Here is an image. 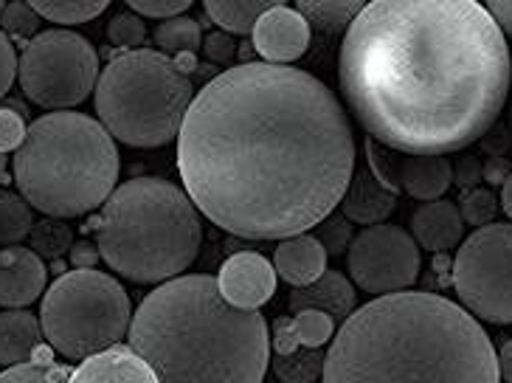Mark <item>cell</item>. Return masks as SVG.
<instances>
[{
	"label": "cell",
	"instance_id": "obj_19",
	"mask_svg": "<svg viewBox=\"0 0 512 383\" xmlns=\"http://www.w3.org/2000/svg\"><path fill=\"white\" fill-rule=\"evenodd\" d=\"M344 206V217L349 223H358V226H380L386 217L392 215L394 206H397V198H394L392 189L377 181L375 175L369 172V167L361 169L352 175V184H349L347 195L341 200Z\"/></svg>",
	"mask_w": 512,
	"mask_h": 383
},
{
	"label": "cell",
	"instance_id": "obj_11",
	"mask_svg": "<svg viewBox=\"0 0 512 383\" xmlns=\"http://www.w3.org/2000/svg\"><path fill=\"white\" fill-rule=\"evenodd\" d=\"M347 265L349 279L377 299L406 293L420 276V246L406 229L380 223L355 234Z\"/></svg>",
	"mask_w": 512,
	"mask_h": 383
},
{
	"label": "cell",
	"instance_id": "obj_14",
	"mask_svg": "<svg viewBox=\"0 0 512 383\" xmlns=\"http://www.w3.org/2000/svg\"><path fill=\"white\" fill-rule=\"evenodd\" d=\"M46 265L23 246L0 248V307L26 310L40 296H46Z\"/></svg>",
	"mask_w": 512,
	"mask_h": 383
},
{
	"label": "cell",
	"instance_id": "obj_36",
	"mask_svg": "<svg viewBox=\"0 0 512 383\" xmlns=\"http://www.w3.org/2000/svg\"><path fill=\"white\" fill-rule=\"evenodd\" d=\"M321 226H324V234H321V240H318V243L324 246V251H327V254H330V251L332 254H338V251H344L347 246H352L355 234L349 231L347 217H335V220H330V217H327Z\"/></svg>",
	"mask_w": 512,
	"mask_h": 383
},
{
	"label": "cell",
	"instance_id": "obj_40",
	"mask_svg": "<svg viewBox=\"0 0 512 383\" xmlns=\"http://www.w3.org/2000/svg\"><path fill=\"white\" fill-rule=\"evenodd\" d=\"M206 54H209V60L214 62H228L234 57V40H231V34L226 31H214L209 34V40H206Z\"/></svg>",
	"mask_w": 512,
	"mask_h": 383
},
{
	"label": "cell",
	"instance_id": "obj_30",
	"mask_svg": "<svg viewBox=\"0 0 512 383\" xmlns=\"http://www.w3.org/2000/svg\"><path fill=\"white\" fill-rule=\"evenodd\" d=\"M498 212V198L493 195V189L487 186H476V189H467L462 200H459V215L465 223L482 229V226H490L493 217Z\"/></svg>",
	"mask_w": 512,
	"mask_h": 383
},
{
	"label": "cell",
	"instance_id": "obj_25",
	"mask_svg": "<svg viewBox=\"0 0 512 383\" xmlns=\"http://www.w3.org/2000/svg\"><path fill=\"white\" fill-rule=\"evenodd\" d=\"M155 43L161 48V54L172 57V60H175V54L192 57L203 43V31L192 17H172L155 29Z\"/></svg>",
	"mask_w": 512,
	"mask_h": 383
},
{
	"label": "cell",
	"instance_id": "obj_4",
	"mask_svg": "<svg viewBox=\"0 0 512 383\" xmlns=\"http://www.w3.org/2000/svg\"><path fill=\"white\" fill-rule=\"evenodd\" d=\"M127 338L158 383H262L271 361L262 313L228 305L209 274L178 276L147 293Z\"/></svg>",
	"mask_w": 512,
	"mask_h": 383
},
{
	"label": "cell",
	"instance_id": "obj_21",
	"mask_svg": "<svg viewBox=\"0 0 512 383\" xmlns=\"http://www.w3.org/2000/svg\"><path fill=\"white\" fill-rule=\"evenodd\" d=\"M43 341L40 319L31 310H0V367L31 364Z\"/></svg>",
	"mask_w": 512,
	"mask_h": 383
},
{
	"label": "cell",
	"instance_id": "obj_31",
	"mask_svg": "<svg viewBox=\"0 0 512 383\" xmlns=\"http://www.w3.org/2000/svg\"><path fill=\"white\" fill-rule=\"evenodd\" d=\"M366 158H369V172L375 175L377 181L386 189L397 192L400 189V158L403 155L383 147V144H377L375 138H372V141H366Z\"/></svg>",
	"mask_w": 512,
	"mask_h": 383
},
{
	"label": "cell",
	"instance_id": "obj_27",
	"mask_svg": "<svg viewBox=\"0 0 512 383\" xmlns=\"http://www.w3.org/2000/svg\"><path fill=\"white\" fill-rule=\"evenodd\" d=\"M273 372L282 383H316L324 375V353L296 350V353L276 355Z\"/></svg>",
	"mask_w": 512,
	"mask_h": 383
},
{
	"label": "cell",
	"instance_id": "obj_8",
	"mask_svg": "<svg viewBox=\"0 0 512 383\" xmlns=\"http://www.w3.org/2000/svg\"><path fill=\"white\" fill-rule=\"evenodd\" d=\"M130 296L110 274L96 268L62 274L43 296L40 327L46 341L68 361H88L119 347L130 333Z\"/></svg>",
	"mask_w": 512,
	"mask_h": 383
},
{
	"label": "cell",
	"instance_id": "obj_7",
	"mask_svg": "<svg viewBox=\"0 0 512 383\" xmlns=\"http://www.w3.org/2000/svg\"><path fill=\"white\" fill-rule=\"evenodd\" d=\"M192 99V79L181 62L152 48H138L107 62L96 82L93 105L113 141L136 150H158L181 136Z\"/></svg>",
	"mask_w": 512,
	"mask_h": 383
},
{
	"label": "cell",
	"instance_id": "obj_39",
	"mask_svg": "<svg viewBox=\"0 0 512 383\" xmlns=\"http://www.w3.org/2000/svg\"><path fill=\"white\" fill-rule=\"evenodd\" d=\"M453 181L462 186V189H476V186H482V164H479V158H473V155H462L459 158V164L453 167Z\"/></svg>",
	"mask_w": 512,
	"mask_h": 383
},
{
	"label": "cell",
	"instance_id": "obj_42",
	"mask_svg": "<svg viewBox=\"0 0 512 383\" xmlns=\"http://www.w3.org/2000/svg\"><path fill=\"white\" fill-rule=\"evenodd\" d=\"M512 175V164L510 161H504V158H493V161H487L482 167V178H487L490 184H501Z\"/></svg>",
	"mask_w": 512,
	"mask_h": 383
},
{
	"label": "cell",
	"instance_id": "obj_16",
	"mask_svg": "<svg viewBox=\"0 0 512 383\" xmlns=\"http://www.w3.org/2000/svg\"><path fill=\"white\" fill-rule=\"evenodd\" d=\"M68 383H158V378L141 355L119 344L82 361Z\"/></svg>",
	"mask_w": 512,
	"mask_h": 383
},
{
	"label": "cell",
	"instance_id": "obj_45",
	"mask_svg": "<svg viewBox=\"0 0 512 383\" xmlns=\"http://www.w3.org/2000/svg\"><path fill=\"white\" fill-rule=\"evenodd\" d=\"M501 206H504V212H507V217L512 220V175L504 181V186H501V200H498Z\"/></svg>",
	"mask_w": 512,
	"mask_h": 383
},
{
	"label": "cell",
	"instance_id": "obj_37",
	"mask_svg": "<svg viewBox=\"0 0 512 383\" xmlns=\"http://www.w3.org/2000/svg\"><path fill=\"white\" fill-rule=\"evenodd\" d=\"M192 3L189 0H158V3H152V0H133L130 3V9L136 12L138 17H158V20H172V17H181V12H186Z\"/></svg>",
	"mask_w": 512,
	"mask_h": 383
},
{
	"label": "cell",
	"instance_id": "obj_15",
	"mask_svg": "<svg viewBox=\"0 0 512 383\" xmlns=\"http://www.w3.org/2000/svg\"><path fill=\"white\" fill-rule=\"evenodd\" d=\"M411 237L417 246L425 248V251H434V254L462 246L465 220L459 215V206L451 200L422 203L420 209L411 215Z\"/></svg>",
	"mask_w": 512,
	"mask_h": 383
},
{
	"label": "cell",
	"instance_id": "obj_41",
	"mask_svg": "<svg viewBox=\"0 0 512 383\" xmlns=\"http://www.w3.org/2000/svg\"><path fill=\"white\" fill-rule=\"evenodd\" d=\"M487 12L496 20L501 34L512 37V0H493V3H487Z\"/></svg>",
	"mask_w": 512,
	"mask_h": 383
},
{
	"label": "cell",
	"instance_id": "obj_9",
	"mask_svg": "<svg viewBox=\"0 0 512 383\" xmlns=\"http://www.w3.org/2000/svg\"><path fill=\"white\" fill-rule=\"evenodd\" d=\"M20 88L34 105L71 110L82 105L99 82V57L76 31L51 29L31 37L17 65Z\"/></svg>",
	"mask_w": 512,
	"mask_h": 383
},
{
	"label": "cell",
	"instance_id": "obj_48",
	"mask_svg": "<svg viewBox=\"0 0 512 383\" xmlns=\"http://www.w3.org/2000/svg\"><path fill=\"white\" fill-rule=\"evenodd\" d=\"M3 6H6V3H0V12H3Z\"/></svg>",
	"mask_w": 512,
	"mask_h": 383
},
{
	"label": "cell",
	"instance_id": "obj_6",
	"mask_svg": "<svg viewBox=\"0 0 512 383\" xmlns=\"http://www.w3.org/2000/svg\"><path fill=\"white\" fill-rule=\"evenodd\" d=\"M203 226L195 203L164 178L113 189L96 223L99 257L130 282H169L197 260Z\"/></svg>",
	"mask_w": 512,
	"mask_h": 383
},
{
	"label": "cell",
	"instance_id": "obj_33",
	"mask_svg": "<svg viewBox=\"0 0 512 383\" xmlns=\"http://www.w3.org/2000/svg\"><path fill=\"white\" fill-rule=\"evenodd\" d=\"M71 372L65 367H51V364H23L0 372V383H68Z\"/></svg>",
	"mask_w": 512,
	"mask_h": 383
},
{
	"label": "cell",
	"instance_id": "obj_5",
	"mask_svg": "<svg viewBox=\"0 0 512 383\" xmlns=\"http://www.w3.org/2000/svg\"><path fill=\"white\" fill-rule=\"evenodd\" d=\"M12 169L31 209L62 220L105 206L119 181V150L96 119L57 110L31 122Z\"/></svg>",
	"mask_w": 512,
	"mask_h": 383
},
{
	"label": "cell",
	"instance_id": "obj_1",
	"mask_svg": "<svg viewBox=\"0 0 512 383\" xmlns=\"http://www.w3.org/2000/svg\"><path fill=\"white\" fill-rule=\"evenodd\" d=\"M178 172L214 226L245 240H287L341 206L355 175V136L321 79L290 65L242 62L192 99Z\"/></svg>",
	"mask_w": 512,
	"mask_h": 383
},
{
	"label": "cell",
	"instance_id": "obj_17",
	"mask_svg": "<svg viewBox=\"0 0 512 383\" xmlns=\"http://www.w3.org/2000/svg\"><path fill=\"white\" fill-rule=\"evenodd\" d=\"M358 296L347 276L341 271H324V276H318L313 285L307 288H293L290 293V310L302 313V310H318L327 313L330 319H344L355 313Z\"/></svg>",
	"mask_w": 512,
	"mask_h": 383
},
{
	"label": "cell",
	"instance_id": "obj_32",
	"mask_svg": "<svg viewBox=\"0 0 512 383\" xmlns=\"http://www.w3.org/2000/svg\"><path fill=\"white\" fill-rule=\"evenodd\" d=\"M107 37H110L113 46L138 51V48L144 46L147 29H144V23H141V17L136 12H119L110 20V26H107Z\"/></svg>",
	"mask_w": 512,
	"mask_h": 383
},
{
	"label": "cell",
	"instance_id": "obj_28",
	"mask_svg": "<svg viewBox=\"0 0 512 383\" xmlns=\"http://www.w3.org/2000/svg\"><path fill=\"white\" fill-rule=\"evenodd\" d=\"M366 3H335V0H302L299 3V15L307 20V23H316L318 29L332 31L341 29L352 23L355 17L361 15Z\"/></svg>",
	"mask_w": 512,
	"mask_h": 383
},
{
	"label": "cell",
	"instance_id": "obj_38",
	"mask_svg": "<svg viewBox=\"0 0 512 383\" xmlns=\"http://www.w3.org/2000/svg\"><path fill=\"white\" fill-rule=\"evenodd\" d=\"M17 65H20V57H17L15 46H12L9 34L0 29V99L9 93L12 82L17 79Z\"/></svg>",
	"mask_w": 512,
	"mask_h": 383
},
{
	"label": "cell",
	"instance_id": "obj_18",
	"mask_svg": "<svg viewBox=\"0 0 512 383\" xmlns=\"http://www.w3.org/2000/svg\"><path fill=\"white\" fill-rule=\"evenodd\" d=\"M273 271L293 288H307L327 271V251L318 237H287L273 251Z\"/></svg>",
	"mask_w": 512,
	"mask_h": 383
},
{
	"label": "cell",
	"instance_id": "obj_46",
	"mask_svg": "<svg viewBox=\"0 0 512 383\" xmlns=\"http://www.w3.org/2000/svg\"><path fill=\"white\" fill-rule=\"evenodd\" d=\"M6 181V155H0V184Z\"/></svg>",
	"mask_w": 512,
	"mask_h": 383
},
{
	"label": "cell",
	"instance_id": "obj_22",
	"mask_svg": "<svg viewBox=\"0 0 512 383\" xmlns=\"http://www.w3.org/2000/svg\"><path fill=\"white\" fill-rule=\"evenodd\" d=\"M335 338V319L318 310H302L290 319H276L273 324V350L276 355L296 353V350H321Z\"/></svg>",
	"mask_w": 512,
	"mask_h": 383
},
{
	"label": "cell",
	"instance_id": "obj_2",
	"mask_svg": "<svg viewBox=\"0 0 512 383\" xmlns=\"http://www.w3.org/2000/svg\"><path fill=\"white\" fill-rule=\"evenodd\" d=\"M338 79L355 119L400 155H448L484 138L512 85V57L473 0H375L349 23Z\"/></svg>",
	"mask_w": 512,
	"mask_h": 383
},
{
	"label": "cell",
	"instance_id": "obj_34",
	"mask_svg": "<svg viewBox=\"0 0 512 383\" xmlns=\"http://www.w3.org/2000/svg\"><path fill=\"white\" fill-rule=\"evenodd\" d=\"M0 23H3V31H9V34H15V37H31V34H37L40 15L34 12L31 3L15 0V3H6V6H3Z\"/></svg>",
	"mask_w": 512,
	"mask_h": 383
},
{
	"label": "cell",
	"instance_id": "obj_26",
	"mask_svg": "<svg viewBox=\"0 0 512 383\" xmlns=\"http://www.w3.org/2000/svg\"><path fill=\"white\" fill-rule=\"evenodd\" d=\"M40 20L62 23V26H76L88 23L93 17L107 12L105 0H34L31 3Z\"/></svg>",
	"mask_w": 512,
	"mask_h": 383
},
{
	"label": "cell",
	"instance_id": "obj_3",
	"mask_svg": "<svg viewBox=\"0 0 512 383\" xmlns=\"http://www.w3.org/2000/svg\"><path fill=\"white\" fill-rule=\"evenodd\" d=\"M324 383H498L493 341L465 307L406 291L358 307L324 355Z\"/></svg>",
	"mask_w": 512,
	"mask_h": 383
},
{
	"label": "cell",
	"instance_id": "obj_12",
	"mask_svg": "<svg viewBox=\"0 0 512 383\" xmlns=\"http://www.w3.org/2000/svg\"><path fill=\"white\" fill-rule=\"evenodd\" d=\"M313 29L296 9L273 3L251 31L254 51L271 65H290L310 48Z\"/></svg>",
	"mask_w": 512,
	"mask_h": 383
},
{
	"label": "cell",
	"instance_id": "obj_23",
	"mask_svg": "<svg viewBox=\"0 0 512 383\" xmlns=\"http://www.w3.org/2000/svg\"><path fill=\"white\" fill-rule=\"evenodd\" d=\"M271 6L265 0H206V15L226 34H251Z\"/></svg>",
	"mask_w": 512,
	"mask_h": 383
},
{
	"label": "cell",
	"instance_id": "obj_35",
	"mask_svg": "<svg viewBox=\"0 0 512 383\" xmlns=\"http://www.w3.org/2000/svg\"><path fill=\"white\" fill-rule=\"evenodd\" d=\"M29 127L23 122V116L12 108H0V155L20 150L26 141Z\"/></svg>",
	"mask_w": 512,
	"mask_h": 383
},
{
	"label": "cell",
	"instance_id": "obj_29",
	"mask_svg": "<svg viewBox=\"0 0 512 383\" xmlns=\"http://www.w3.org/2000/svg\"><path fill=\"white\" fill-rule=\"evenodd\" d=\"M31 251L43 260H60L65 251L74 248V231L68 229L57 217H46L40 223H34L31 229Z\"/></svg>",
	"mask_w": 512,
	"mask_h": 383
},
{
	"label": "cell",
	"instance_id": "obj_24",
	"mask_svg": "<svg viewBox=\"0 0 512 383\" xmlns=\"http://www.w3.org/2000/svg\"><path fill=\"white\" fill-rule=\"evenodd\" d=\"M34 229V209L20 192H0V248L17 246Z\"/></svg>",
	"mask_w": 512,
	"mask_h": 383
},
{
	"label": "cell",
	"instance_id": "obj_44",
	"mask_svg": "<svg viewBox=\"0 0 512 383\" xmlns=\"http://www.w3.org/2000/svg\"><path fill=\"white\" fill-rule=\"evenodd\" d=\"M498 378H504V383H512V338L504 341V347L498 353Z\"/></svg>",
	"mask_w": 512,
	"mask_h": 383
},
{
	"label": "cell",
	"instance_id": "obj_20",
	"mask_svg": "<svg viewBox=\"0 0 512 383\" xmlns=\"http://www.w3.org/2000/svg\"><path fill=\"white\" fill-rule=\"evenodd\" d=\"M453 184V164L448 155H403L400 158V189L422 203L442 200Z\"/></svg>",
	"mask_w": 512,
	"mask_h": 383
},
{
	"label": "cell",
	"instance_id": "obj_47",
	"mask_svg": "<svg viewBox=\"0 0 512 383\" xmlns=\"http://www.w3.org/2000/svg\"><path fill=\"white\" fill-rule=\"evenodd\" d=\"M510 130H512V105H510Z\"/></svg>",
	"mask_w": 512,
	"mask_h": 383
},
{
	"label": "cell",
	"instance_id": "obj_13",
	"mask_svg": "<svg viewBox=\"0 0 512 383\" xmlns=\"http://www.w3.org/2000/svg\"><path fill=\"white\" fill-rule=\"evenodd\" d=\"M217 288L231 307L259 310L276 293V271L262 254L240 251L223 262Z\"/></svg>",
	"mask_w": 512,
	"mask_h": 383
},
{
	"label": "cell",
	"instance_id": "obj_10",
	"mask_svg": "<svg viewBox=\"0 0 512 383\" xmlns=\"http://www.w3.org/2000/svg\"><path fill=\"white\" fill-rule=\"evenodd\" d=\"M453 291L473 319L512 324V223H490L462 240Z\"/></svg>",
	"mask_w": 512,
	"mask_h": 383
},
{
	"label": "cell",
	"instance_id": "obj_43",
	"mask_svg": "<svg viewBox=\"0 0 512 383\" xmlns=\"http://www.w3.org/2000/svg\"><path fill=\"white\" fill-rule=\"evenodd\" d=\"M71 257H74V265L79 271H88L93 262L99 260V248L91 246V243H76L71 248Z\"/></svg>",
	"mask_w": 512,
	"mask_h": 383
}]
</instances>
